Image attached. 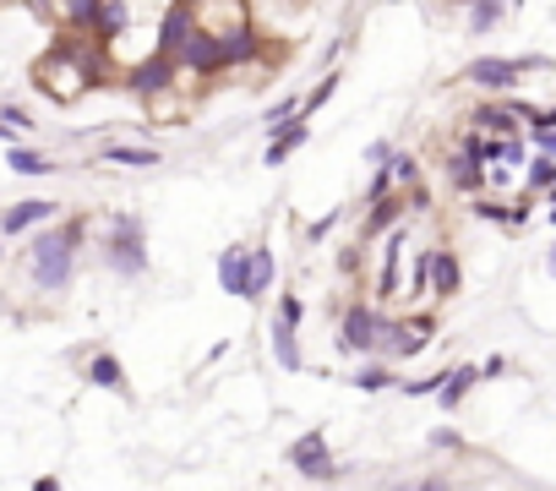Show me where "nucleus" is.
<instances>
[{"label":"nucleus","instance_id":"1","mask_svg":"<svg viewBox=\"0 0 556 491\" xmlns=\"http://www.w3.org/2000/svg\"><path fill=\"white\" fill-rule=\"evenodd\" d=\"M88 240V218H61V224H39V235L28 240V274L45 295L72 290L77 279V257Z\"/></svg>","mask_w":556,"mask_h":491},{"label":"nucleus","instance_id":"2","mask_svg":"<svg viewBox=\"0 0 556 491\" xmlns=\"http://www.w3.org/2000/svg\"><path fill=\"white\" fill-rule=\"evenodd\" d=\"M393 333H399V317H393L382 301H350V306H339L333 350H339V355H355V361H371V355L388 361Z\"/></svg>","mask_w":556,"mask_h":491},{"label":"nucleus","instance_id":"3","mask_svg":"<svg viewBox=\"0 0 556 491\" xmlns=\"http://www.w3.org/2000/svg\"><path fill=\"white\" fill-rule=\"evenodd\" d=\"M104 50V45H99ZM99 50H88V45H61V50H50L45 61H39V88L50 93V99H61V104H72V99H83L88 88H99L104 83V55Z\"/></svg>","mask_w":556,"mask_h":491},{"label":"nucleus","instance_id":"4","mask_svg":"<svg viewBox=\"0 0 556 491\" xmlns=\"http://www.w3.org/2000/svg\"><path fill=\"white\" fill-rule=\"evenodd\" d=\"M99 257H104V268L115 279H148V268H153V257H148V218L142 213H110Z\"/></svg>","mask_w":556,"mask_h":491},{"label":"nucleus","instance_id":"5","mask_svg":"<svg viewBox=\"0 0 556 491\" xmlns=\"http://www.w3.org/2000/svg\"><path fill=\"white\" fill-rule=\"evenodd\" d=\"M545 66H551V55H475L458 72V83H469L480 93H518L523 77L529 72H545Z\"/></svg>","mask_w":556,"mask_h":491},{"label":"nucleus","instance_id":"6","mask_svg":"<svg viewBox=\"0 0 556 491\" xmlns=\"http://www.w3.org/2000/svg\"><path fill=\"white\" fill-rule=\"evenodd\" d=\"M285 464H290L301 480H312V486H344V480H355V469L333 458V448H328V431H323V426L301 431V437L285 448Z\"/></svg>","mask_w":556,"mask_h":491},{"label":"nucleus","instance_id":"7","mask_svg":"<svg viewBox=\"0 0 556 491\" xmlns=\"http://www.w3.org/2000/svg\"><path fill=\"white\" fill-rule=\"evenodd\" d=\"M404 252H409V224H393L377 240V263H371V301L393 306L404 301Z\"/></svg>","mask_w":556,"mask_h":491},{"label":"nucleus","instance_id":"8","mask_svg":"<svg viewBox=\"0 0 556 491\" xmlns=\"http://www.w3.org/2000/svg\"><path fill=\"white\" fill-rule=\"evenodd\" d=\"M169 88H180V61H175V55L148 50L142 61H131V66H126V93H137L142 104H148V99H159V93H169Z\"/></svg>","mask_w":556,"mask_h":491},{"label":"nucleus","instance_id":"9","mask_svg":"<svg viewBox=\"0 0 556 491\" xmlns=\"http://www.w3.org/2000/svg\"><path fill=\"white\" fill-rule=\"evenodd\" d=\"M437 333H442L437 312H426V306L404 312V317H399V333H393V350H388V361H393V366H404V361L426 355V350L437 344Z\"/></svg>","mask_w":556,"mask_h":491},{"label":"nucleus","instance_id":"10","mask_svg":"<svg viewBox=\"0 0 556 491\" xmlns=\"http://www.w3.org/2000/svg\"><path fill=\"white\" fill-rule=\"evenodd\" d=\"M420 257H426V274H431V295L458 301L464 295V257L453 246H420Z\"/></svg>","mask_w":556,"mask_h":491},{"label":"nucleus","instance_id":"11","mask_svg":"<svg viewBox=\"0 0 556 491\" xmlns=\"http://www.w3.org/2000/svg\"><path fill=\"white\" fill-rule=\"evenodd\" d=\"M442 175H447V186H453L458 197H485V191H491V164H480V159L464 153V148H447V153H442Z\"/></svg>","mask_w":556,"mask_h":491},{"label":"nucleus","instance_id":"12","mask_svg":"<svg viewBox=\"0 0 556 491\" xmlns=\"http://www.w3.org/2000/svg\"><path fill=\"white\" fill-rule=\"evenodd\" d=\"M361 207H366V218H361V240H371V246H377L393 224H404V218H409V197H404L399 186H393V191H382V197H366Z\"/></svg>","mask_w":556,"mask_h":491},{"label":"nucleus","instance_id":"13","mask_svg":"<svg viewBox=\"0 0 556 491\" xmlns=\"http://www.w3.org/2000/svg\"><path fill=\"white\" fill-rule=\"evenodd\" d=\"M306 142H312V121H306V115H295V121H285V126H273V131H267V148H262V169H285Z\"/></svg>","mask_w":556,"mask_h":491},{"label":"nucleus","instance_id":"14","mask_svg":"<svg viewBox=\"0 0 556 491\" xmlns=\"http://www.w3.org/2000/svg\"><path fill=\"white\" fill-rule=\"evenodd\" d=\"M267 350H273V361L285 366L290 377H306V372H312V361H306V350H301V328L285 323L278 312H273V323H267Z\"/></svg>","mask_w":556,"mask_h":491},{"label":"nucleus","instance_id":"15","mask_svg":"<svg viewBox=\"0 0 556 491\" xmlns=\"http://www.w3.org/2000/svg\"><path fill=\"white\" fill-rule=\"evenodd\" d=\"M213 268H218V290H224V295L256 301V290H251V246H224Z\"/></svg>","mask_w":556,"mask_h":491},{"label":"nucleus","instance_id":"16","mask_svg":"<svg viewBox=\"0 0 556 491\" xmlns=\"http://www.w3.org/2000/svg\"><path fill=\"white\" fill-rule=\"evenodd\" d=\"M191 17L207 34H229V28L251 23V0H191Z\"/></svg>","mask_w":556,"mask_h":491},{"label":"nucleus","instance_id":"17","mask_svg":"<svg viewBox=\"0 0 556 491\" xmlns=\"http://www.w3.org/2000/svg\"><path fill=\"white\" fill-rule=\"evenodd\" d=\"M61 213V202H50V197H23V202H12L7 213H0V235H28V229H39V224H50Z\"/></svg>","mask_w":556,"mask_h":491},{"label":"nucleus","instance_id":"18","mask_svg":"<svg viewBox=\"0 0 556 491\" xmlns=\"http://www.w3.org/2000/svg\"><path fill=\"white\" fill-rule=\"evenodd\" d=\"M131 23H137V7H131V0H104V7H99V23H93V45L115 50V45L131 34Z\"/></svg>","mask_w":556,"mask_h":491},{"label":"nucleus","instance_id":"19","mask_svg":"<svg viewBox=\"0 0 556 491\" xmlns=\"http://www.w3.org/2000/svg\"><path fill=\"white\" fill-rule=\"evenodd\" d=\"M99 164H110V169H159L164 148H153V142H104Z\"/></svg>","mask_w":556,"mask_h":491},{"label":"nucleus","instance_id":"20","mask_svg":"<svg viewBox=\"0 0 556 491\" xmlns=\"http://www.w3.org/2000/svg\"><path fill=\"white\" fill-rule=\"evenodd\" d=\"M83 382H93V388H104V393H121V399H131L126 366H121V355H110V350H93V355H88V366H83Z\"/></svg>","mask_w":556,"mask_h":491},{"label":"nucleus","instance_id":"21","mask_svg":"<svg viewBox=\"0 0 556 491\" xmlns=\"http://www.w3.org/2000/svg\"><path fill=\"white\" fill-rule=\"evenodd\" d=\"M475 382H485V372H480L475 361H464V366H447V382H442V393H437V410H442V415L464 410V399L475 393Z\"/></svg>","mask_w":556,"mask_h":491},{"label":"nucleus","instance_id":"22","mask_svg":"<svg viewBox=\"0 0 556 491\" xmlns=\"http://www.w3.org/2000/svg\"><path fill=\"white\" fill-rule=\"evenodd\" d=\"M399 372H393V361H382V355H371L355 377H350V388H361V393H399Z\"/></svg>","mask_w":556,"mask_h":491},{"label":"nucleus","instance_id":"23","mask_svg":"<svg viewBox=\"0 0 556 491\" xmlns=\"http://www.w3.org/2000/svg\"><path fill=\"white\" fill-rule=\"evenodd\" d=\"M507 12H513V0H464V28L469 34H496Z\"/></svg>","mask_w":556,"mask_h":491},{"label":"nucleus","instance_id":"24","mask_svg":"<svg viewBox=\"0 0 556 491\" xmlns=\"http://www.w3.org/2000/svg\"><path fill=\"white\" fill-rule=\"evenodd\" d=\"M339 83H344V72H323L306 93H301V115L312 121V115H323L328 104H333V93H339Z\"/></svg>","mask_w":556,"mask_h":491},{"label":"nucleus","instance_id":"25","mask_svg":"<svg viewBox=\"0 0 556 491\" xmlns=\"http://www.w3.org/2000/svg\"><path fill=\"white\" fill-rule=\"evenodd\" d=\"M7 164H12V175H55V169H61L50 153L23 148V142H12V148H7Z\"/></svg>","mask_w":556,"mask_h":491},{"label":"nucleus","instance_id":"26","mask_svg":"<svg viewBox=\"0 0 556 491\" xmlns=\"http://www.w3.org/2000/svg\"><path fill=\"white\" fill-rule=\"evenodd\" d=\"M551 186H556V159L534 148V153H529V164H523V191H534V197H545Z\"/></svg>","mask_w":556,"mask_h":491},{"label":"nucleus","instance_id":"27","mask_svg":"<svg viewBox=\"0 0 556 491\" xmlns=\"http://www.w3.org/2000/svg\"><path fill=\"white\" fill-rule=\"evenodd\" d=\"M273 279H278V257H273V246H251V290H256V301L273 290Z\"/></svg>","mask_w":556,"mask_h":491},{"label":"nucleus","instance_id":"28","mask_svg":"<svg viewBox=\"0 0 556 491\" xmlns=\"http://www.w3.org/2000/svg\"><path fill=\"white\" fill-rule=\"evenodd\" d=\"M99 7H104V0H61V17H66V28H72V34H88V39H93Z\"/></svg>","mask_w":556,"mask_h":491},{"label":"nucleus","instance_id":"29","mask_svg":"<svg viewBox=\"0 0 556 491\" xmlns=\"http://www.w3.org/2000/svg\"><path fill=\"white\" fill-rule=\"evenodd\" d=\"M295 115H301V93H285V99H273V104L256 115V126L273 131V126H285V121H295Z\"/></svg>","mask_w":556,"mask_h":491},{"label":"nucleus","instance_id":"30","mask_svg":"<svg viewBox=\"0 0 556 491\" xmlns=\"http://www.w3.org/2000/svg\"><path fill=\"white\" fill-rule=\"evenodd\" d=\"M339 224H344V202H339V207H328L323 218H312V224L301 229V240H306V246H323V240H328V235H333Z\"/></svg>","mask_w":556,"mask_h":491},{"label":"nucleus","instance_id":"31","mask_svg":"<svg viewBox=\"0 0 556 491\" xmlns=\"http://www.w3.org/2000/svg\"><path fill=\"white\" fill-rule=\"evenodd\" d=\"M442 382H447V372H431V377H404V382H399V393H404V399H437V393H442Z\"/></svg>","mask_w":556,"mask_h":491},{"label":"nucleus","instance_id":"32","mask_svg":"<svg viewBox=\"0 0 556 491\" xmlns=\"http://www.w3.org/2000/svg\"><path fill=\"white\" fill-rule=\"evenodd\" d=\"M393 180H399V191H409V186H420V180H426V169H420V159H415V153H393Z\"/></svg>","mask_w":556,"mask_h":491},{"label":"nucleus","instance_id":"33","mask_svg":"<svg viewBox=\"0 0 556 491\" xmlns=\"http://www.w3.org/2000/svg\"><path fill=\"white\" fill-rule=\"evenodd\" d=\"M426 442H431V453H469V442H464L453 426H431V437H426Z\"/></svg>","mask_w":556,"mask_h":491},{"label":"nucleus","instance_id":"34","mask_svg":"<svg viewBox=\"0 0 556 491\" xmlns=\"http://www.w3.org/2000/svg\"><path fill=\"white\" fill-rule=\"evenodd\" d=\"M273 312H278V317H285V323H295V328L306 323V301H301L295 290H285V295H278V306H273Z\"/></svg>","mask_w":556,"mask_h":491},{"label":"nucleus","instance_id":"35","mask_svg":"<svg viewBox=\"0 0 556 491\" xmlns=\"http://www.w3.org/2000/svg\"><path fill=\"white\" fill-rule=\"evenodd\" d=\"M393 153H399V148H393L388 137H377V142H366L361 159H366V169H382V164H393Z\"/></svg>","mask_w":556,"mask_h":491},{"label":"nucleus","instance_id":"36","mask_svg":"<svg viewBox=\"0 0 556 491\" xmlns=\"http://www.w3.org/2000/svg\"><path fill=\"white\" fill-rule=\"evenodd\" d=\"M480 372H485V382H502V377L513 372V361H507V355H485V361H480Z\"/></svg>","mask_w":556,"mask_h":491},{"label":"nucleus","instance_id":"37","mask_svg":"<svg viewBox=\"0 0 556 491\" xmlns=\"http://www.w3.org/2000/svg\"><path fill=\"white\" fill-rule=\"evenodd\" d=\"M0 121L17 126V131H34V115H28V110H17V104H0Z\"/></svg>","mask_w":556,"mask_h":491},{"label":"nucleus","instance_id":"38","mask_svg":"<svg viewBox=\"0 0 556 491\" xmlns=\"http://www.w3.org/2000/svg\"><path fill=\"white\" fill-rule=\"evenodd\" d=\"M529 142H534L540 153H551V159H556V126H540V131H529Z\"/></svg>","mask_w":556,"mask_h":491},{"label":"nucleus","instance_id":"39","mask_svg":"<svg viewBox=\"0 0 556 491\" xmlns=\"http://www.w3.org/2000/svg\"><path fill=\"white\" fill-rule=\"evenodd\" d=\"M540 126H556V104H540V110H534V121H529V131H540Z\"/></svg>","mask_w":556,"mask_h":491},{"label":"nucleus","instance_id":"40","mask_svg":"<svg viewBox=\"0 0 556 491\" xmlns=\"http://www.w3.org/2000/svg\"><path fill=\"white\" fill-rule=\"evenodd\" d=\"M344 45H350V39H344V34H339V39H328V50H323V66H333V61H339V55H344Z\"/></svg>","mask_w":556,"mask_h":491},{"label":"nucleus","instance_id":"41","mask_svg":"<svg viewBox=\"0 0 556 491\" xmlns=\"http://www.w3.org/2000/svg\"><path fill=\"white\" fill-rule=\"evenodd\" d=\"M545 218H551V224H556V186H551V191H545Z\"/></svg>","mask_w":556,"mask_h":491},{"label":"nucleus","instance_id":"42","mask_svg":"<svg viewBox=\"0 0 556 491\" xmlns=\"http://www.w3.org/2000/svg\"><path fill=\"white\" fill-rule=\"evenodd\" d=\"M12 131H17V126H7V121H0V142H12Z\"/></svg>","mask_w":556,"mask_h":491},{"label":"nucleus","instance_id":"43","mask_svg":"<svg viewBox=\"0 0 556 491\" xmlns=\"http://www.w3.org/2000/svg\"><path fill=\"white\" fill-rule=\"evenodd\" d=\"M545 268H551V274H556V246H551V252H545Z\"/></svg>","mask_w":556,"mask_h":491},{"label":"nucleus","instance_id":"44","mask_svg":"<svg viewBox=\"0 0 556 491\" xmlns=\"http://www.w3.org/2000/svg\"><path fill=\"white\" fill-rule=\"evenodd\" d=\"M523 7H529V0H513V12H523Z\"/></svg>","mask_w":556,"mask_h":491},{"label":"nucleus","instance_id":"45","mask_svg":"<svg viewBox=\"0 0 556 491\" xmlns=\"http://www.w3.org/2000/svg\"><path fill=\"white\" fill-rule=\"evenodd\" d=\"M0 240H7V235H0ZM0 263H7V246H0Z\"/></svg>","mask_w":556,"mask_h":491}]
</instances>
